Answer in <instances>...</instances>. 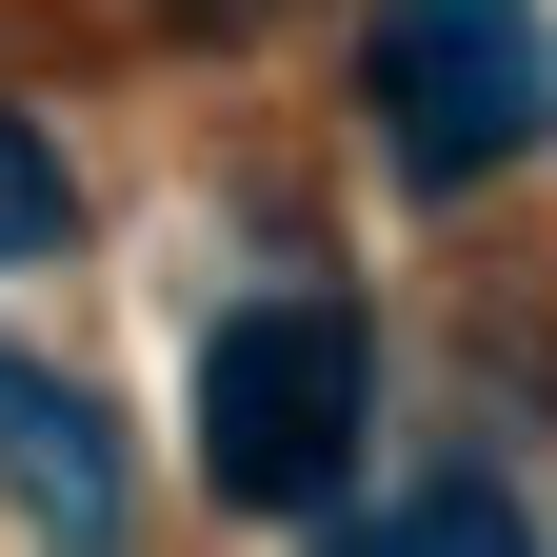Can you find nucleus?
Returning a JSON list of instances; mask_svg holds the SVG:
<instances>
[{
    "label": "nucleus",
    "mask_w": 557,
    "mask_h": 557,
    "mask_svg": "<svg viewBox=\"0 0 557 557\" xmlns=\"http://www.w3.org/2000/svg\"><path fill=\"white\" fill-rule=\"evenodd\" d=\"M359 398H379V338L359 299H239L199 338V478L239 518H319L359 478Z\"/></svg>",
    "instance_id": "obj_1"
},
{
    "label": "nucleus",
    "mask_w": 557,
    "mask_h": 557,
    "mask_svg": "<svg viewBox=\"0 0 557 557\" xmlns=\"http://www.w3.org/2000/svg\"><path fill=\"white\" fill-rule=\"evenodd\" d=\"M359 100H379V160L418 199H458V180H498L518 139L557 120V21H537V0H379Z\"/></svg>",
    "instance_id": "obj_2"
},
{
    "label": "nucleus",
    "mask_w": 557,
    "mask_h": 557,
    "mask_svg": "<svg viewBox=\"0 0 557 557\" xmlns=\"http://www.w3.org/2000/svg\"><path fill=\"white\" fill-rule=\"evenodd\" d=\"M0 478H21L40 557H100V537H120V438H100V398L40 379L21 338H0Z\"/></svg>",
    "instance_id": "obj_3"
},
{
    "label": "nucleus",
    "mask_w": 557,
    "mask_h": 557,
    "mask_svg": "<svg viewBox=\"0 0 557 557\" xmlns=\"http://www.w3.org/2000/svg\"><path fill=\"white\" fill-rule=\"evenodd\" d=\"M338 557H537V537H518L498 498H478V478H438V498H398V518H359Z\"/></svg>",
    "instance_id": "obj_4"
},
{
    "label": "nucleus",
    "mask_w": 557,
    "mask_h": 557,
    "mask_svg": "<svg viewBox=\"0 0 557 557\" xmlns=\"http://www.w3.org/2000/svg\"><path fill=\"white\" fill-rule=\"evenodd\" d=\"M60 220H81V180H60V139H40V120H0V259H40Z\"/></svg>",
    "instance_id": "obj_5"
}]
</instances>
